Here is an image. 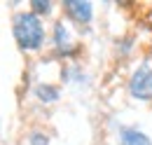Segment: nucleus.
<instances>
[{
    "instance_id": "4",
    "label": "nucleus",
    "mask_w": 152,
    "mask_h": 145,
    "mask_svg": "<svg viewBox=\"0 0 152 145\" xmlns=\"http://www.w3.org/2000/svg\"><path fill=\"white\" fill-rule=\"evenodd\" d=\"M54 45L61 54H70L75 49V40H73V33L68 28V23L63 21H56L54 23Z\"/></svg>"
},
{
    "instance_id": "8",
    "label": "nucleus",
    "mask_w": 152,
    "mask_h": 145,
    "mask_svg": "<svg viewBox=\"0 0 152 145\" xmlns=\"http://www.w3.org/2000/svg\"><path fill=\"white\" fill-rule=\"evenodd\" d=\"M31 145H49V138L45 133L35 131V133H31Z\"/></svg>"
},
{
    "instance_id": "6",
    "label": "nucleus",
    "mask_w": 152,
    "mask_h": 145,
    "mask_svg": "<svg viewBox=\"0 0 152 145\" xmlns=\"http://www.w3.org/2000/svg\"><path fill=\"white\" fill-rule=\"evenodd\" d=\"M35 96L42 103H54V101H58V89L54 84H38L35 87Z\"/></svg>"
},
{
    "instance_id": "7",
    "label": "nucleus",
    "mask_w": 152,
    "mask_h": 145,
    "mask_svg": "<svg viewBox=\"0 0 152 145\" xmlns=\"http://www.w3.org/2000/svg\"><path fill=\"white\" fill-rule=\"evenodd\" d=\"M31 12H35L38 17L49 14V12H52V2H47V0H33V2H31Z\"/></svg>"
},
{
    "instance_id": "1",
    "label": "nucleus",
    "mask_w": 152,
    "mask_h": 145,
    "mask_svg": "<svg viewBox=\"0 0 152 145\" xmlns=\"http://www.w3.org/2000/svg\"><path fill=\"white\" fill-rule=\"evenodd\" d=\"M12 31H14L19 47L26 52H35L45 42V26H42V19L35 12H19L14 17Z\"/></svg>"
},
{
    "instance_id": "5",
    "label": "nucleus",
    "mask_w": 152,
    "mask_h": 145,
    "mask_svg": "<svg viewBox=\"0 0 152 145\" xmlns=\"http://www.w3.org/2000/svg\"><path fill=\"white\" fill-rule=\"evenodd\" d=\"M119 145H152V141H150V136L143 133L140 129L122 127L119 129Z\"/></svg>"
},
{
    "instance_id": "3",
    "label": "nucleus",
    "mask_w": 152,
    "mask_h": 145,
    "mask_svg": "<svg viewBox=\"0 0 152 145\" xmlns=\"http://www.w3.org/2000/svg\"><path fill=\"white\" fill-rule=\"evenodd\" d=\"M63 10L75 23H89L94 17V5L87 2V0H66Z\"/></svg>"
},
{
    "instance_id": "2",
    "label": "nucleus",
    "mask_w": 152,
    "mask_h": 145,
    "mask_svg": "<svg viewBox=\"0 0 152 145\" xmlns=\"http://www.w3.org/2000/svg\"><path fill=\"white\" fill-rule=\"evenodd\" d=\"M129 94L138 101H152V63L143 61L129 77Z\"/></svg>"
}]
</instances>
